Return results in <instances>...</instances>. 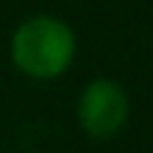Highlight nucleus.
Listing matches in <instances>:
<instances>
[{
    "instance_id": "1",
    "label": "nucleus",
    "mask_w": 153,
    "mask_h": 153,
    "mask_svg": "<svg viewBox=\"0 0 153 153\" xmlns=\"http://www.w3.org/2000/svg\"><path fill=\"white\" fill-rule=\"evenodd\" d=\"M76 54V37L65 20L37 14L23 20L11 34V62L31 79H57Z\"/></svg>"
},
{
    "instance_id": "2",
    "label": "nucleus",
    "mask_w": 153,
    "mask_h": 153,
    "mask_svg": "<svg viewBox=\"0 0 153 153\" xmlns=\"http://www.w3.org/2000/svg\"><path fill=\"white\" fill-rule=\"evenodd\" d=\"M128 94L114 79H94L82 88L76 102V119L82 131L94 139H111L128 122Z\"/></svg>"
}]
</instances>
